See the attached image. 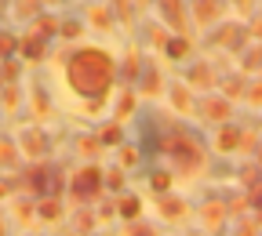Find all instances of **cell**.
Returning <instances> with one entry per match:
<instances>
[{
	"label": "cell",
	"mask_w": 262,
	"mask_h": 236,
	"mask_svg": "<svg viewBox=\"0 0 262 236\" xmlns=\"http://www.w3.org/2000/svg\"><path fill=\"white\" fill-rule=\"evenodd\" d=\"M175 163H179V171H201L204 167V156H201V146H196L193 138H186V134H175V138H160V146Z\"/></svg>",
	"instance_id": "3"
},
{
	"label": "cell",
	"mask_w": 262,
	"mask_h": 236,
	"mask_svg": "<svg viewBox=\"0 0 262 236\" xmlns=\"http://www.w3.org/2000/svg\"><path fill=\"white\" fill-rule=\"evenodd\" d=\"M58 33L66 40H73V37H80L84 33V22H77V18H66V22H58Z\"/></svg>",
	"instance_id": "21"
},
{
	"label": "cell",
	"mask_w": 262,
	"mask_h": 236,
	"mask_svg": "<svg viewBox=\"0 0 262 236\" xmlns=\"http://www.w3.org/2000/svg\"><path fill=\"white\" fill-rule=\"evenodd\" d=\"M106 189V171L98 163H84L80 171L70 178V196L77 200V204H91V200H98Z\"/></svg>",
	"instance_id": "2"
},
{
	"label": "cell",
	"mask_w": 262,
	"mask_h": 236,
	"mask_svg": "<svg viewBox=\"0 0 262 236\" xmlns=\"http://www.w3.org/2000/svg\"><path fill=\"white\" fill-rule=\"evenodd\" d=\"M0 98H4V106H8V109H15V106L22 102V95H18V84H4V87H0Z\"/></svg>",
	"instance_id": "23"
},
{
	"label": "cell",
	"mask_w": 262,
	"mask_h": 236,
	"mask_svg": "<svg viewBox=\"0 0 262 236\" xmlns=\"http://www.w3.org/2000/svg\"><path fill=\"white\" fill-rule=\"evenodd\" d=\"M193 236H204V232H193Z\"/></svg>",
	"instance_id": "36"
},
{
	"label": "cell",
	"mask_w": 262,
	"mask_h": 236,
	"mask_svg": "<svg viewBox=\"0 0 262 236\" xmlns=\"http://www.w3.org/2000/svg\"><path fill=\"white\" fill-rule=\"evenodd\" d=\"M0 236H4V222H0Z\"/></svg>",
	"instance_id": "34"
},
{
	"label": "cell",
	"mask_w": 262,
	"mask_h": 236,
	"mask_svg": "<svg viewBox=\"0 0 262 236\" xmlns=\"http://www.w3.org/2000/svg\"><path fill=\"white\" fill-rule=\"evenodd\" d=\"M51 178H55V171L48 163H33L29 171H22L18 178H11V189L18 185V189H29V193H37V196H44V189L51 185Z\"/></svg>",
	"instance_id": "4"
},
{
	"label": "cell",
	"mask_w": 262,
	"mask_h": 236,
	"mask_svg": "<svg viewBox=\"0 0 262 236\" xmlns=\"http://www.w3.org/2000/svg\"><path fill=\"white\" fill-rule=\"evenodd\" d=\"M62 215H66L62 200H55V196H40V204H37V218H40V222H58Z\"/></svg>",
	"instance_id": "10"
},
{
	"label": "cell",
	"mask_w": 262,
	"mask_h": 236,
	"mask_svg": "<svg viewBox=\"0 0 262 236\" xmlns=\"http://www.w3.org/2000/svg\"><path fill=\"white\" fill-rule=\"evenodd\" d=\"M233 236H262V229H258L255 218H244V222H237V232Z\"/></svg>",
	"instance_id": "24"
},
{
	"label": "cell",
	"mask_w": 262,
	"mask_h": 236,
	"mask_svg": "<svg viewBox=\"0 0 262 236\" xmlns=\"http://www.w3.org/2000/svg\"><path fill=\"white\" fill-rule=\"evenodd\" d=\"M15 51H18V37H15L11 29H0V62L15 58Z\"/></svg>",
	"instance_id": "14"
},
{
	"label": "cell",
	"mask_w": 262,
	"mask_h": 236,
	"mask_svg": "<svg viewBox=\"0 0 262 236\" xmlns=\"http://www.w3.org/2000/svg\"><path fill=\"white\" fill-rule=\"evenodd\" d=\"M33 109H37V113H40V116H44V113H48V109H51V102H48V95H44V91H40V87H33Z\"/></svg>",
	"instance_id": "28"
},
{
	"label": "cell",
	"mask_w": 262,
	"mask_h": 236,
	"mask_svg": "<svg viewBox=\"0 0 262 236\" xmlns=\"http://www.w3.org/2000/svg\"><path fill=\"white\" fill-rule=\"evenodd\" d=\"M18 156H22L18 142H11V138H0V171H11V167L18 163Z\"/></svg>",
	"instance_id": "11"
},
{
	"label": "cell",
	"mask_w": 262,
	"mask_h": 236,
	"mask_svg": "<svg viewBox=\"0 0 262 236\" xmlns=\"http://www.w3.org/2000/svg\"><path fill=\"white\" fill-rule=\"evenodd\" d=\"M11 211H15V218H18V222H29L37 207H29V200H15V204H11Z\"/></svg>",
	"instance_id": "25"
},
{
	"label": "cell",
	"mask_w": 262,
	"mask_h": 236,
	"mask_svg": "<svg viewBox=\"0 0 262 236\" xmlns=\"http://www.w3.org/2000/svg\"><path fill=\"white\" fill-rule=\"evenodd\" d=\"M40 4H44V0H40ZM48 4H55V0H48Z\"/></svg>",
	"instance_id": "35"
},
{
	"label": "cell",
	"mask_w": 262,
	"mask_h": 236,
	"mask_svg": "<svg viewBox=\"0 0 262 236\" xmlns=\"http://www.w3.org/2000/svg\"><path fill=\"white\" fill-rule=\"evenodd\" d=\"M124 236H157V229H153L149 222H142V218H135V222H127V229H124Z\"/></svg>",
	"instance_id": "19"
},
{
	"label": "cell",
	"mask_w": 262,
	"mask_h": 236,
	"mask_svg": "<svg viewBox=\"0 0 262 236\" xmlns=\"http://www.w3.org/2000/svg\"><path fill=\"white\" fill-rule=\"evenodd\" d=\"M98 149H102V142H98V138H84V142H80V153H84L88 160H91V156H95Z\"/></svg>",
	"instance_id": "30"
},
{
	"label": "cell",
	"mask_w": 262,
	"mask_h": 236,
	"mask_svg": "<svg viewBox=\"0 0 262 236\" xmlns=\"http://www.w3.org/2000/svg\"><path fill=\"white\" fill-rule=\"evenodd\" d=\"M8 193H11V182H0V200H4Z\"/></svg>",
	"instance_id": "33"
},
{
	"label": "cell",
	"mask_w": 262,
	"mask_h": 236,
	"mask_svg": "<svg viewBox=\"0 0 262 236\" xmlns=\"http://www.w3.org/2000/svg\"><path fill=\"white\" fill-rule=\"evenodd\" d=\"M201 222H204V232H219V229L226 225L222 200H204V204H201Z\"/></svg>",
	"instance_id": "8"
},
{
	"label": "cell",
	"mask_w": 262,
	"mask_h": 236,
	"mask_svg": "<svg viewBox=\"0 0 262 236\" xmlns=\"http://www.w3.org/2000/svg\"><path fill=\"white\" fill-rule=\"evenodd\" d=\"M29 236H37V232H29Z\"/></svg>",
	"instance_id": "37"
},
{
	"label": "cell",
	"mask_w": 262,
	"mask_h": 236,
	"mask_svg": "<svg viewBox=\"0 0 262 236\" xmlns=\"http://www.w3.org/2000/svg\"><path fill=\"white\" fill-rule=\"evenodd\" d=\"M117 69H113V58L102 48H80L70 65H66V80L80 98H102L113 84Z\"/></svg>",
	"instance_id": "1"
},
{
	"label": "cell",
	"mask_w": 262,
	"mask_h": 236,
	"mask_svg": "<svg viewBox=\"0 0 262 236\" xmlns=\"http://www.w3.org/2000/svg\"><path fill=\"white\" fill-rule=\"evenodd\" d=\"M204 113H208V120H226L229 106H226V102H208V106H204Z\"/></svg>",
	"instance_id": "26"
},
{
	"label": "cell",
	"mask_w": 262,
	"mask_h": 236,
	"mask_svg": "<svg viewBox=\"0 0 262 236\" xmlns=\"http://www.w3.org/2000/svg\"><path fill=\"white\" fill-rule=\"evenodd\" d=\"M149 189H153L157 196L168 193V189H171V171H153V175H149Z\"/></svg>",
	"instance_id": "17"
},
{
	"label": "cell",
	"mask_w": 262,
	"mask_h": 236,
	"mask_svg": "<svg viewBox=\"0 0 262 236\" xmlns=\"http://www.w3.org/2000/svg\"><path fill=\"white\" fill-rule=\"evenodd\" d=\"M127 109H135V95H124L117 106V120H127Z\"/></svg>",
	"instance_id": "29"
},
{
	"label": "cell",
	"mask_w": 262,
	"mask_h": 236,
	"mask_svg": "<svg viewBox=\"0 0 262 236\" xmlns=\"http://www.w3.org/2000/svg\"><path fill=\"white\" fill-rule=\"evenodd\" d=\"M40 8H44L40 0H18V4H15L11 11H15V18H29V22H33V18L40 15Z\"/></svg>",
	"instance_id": "16"
},
{
	"label": "cell",
	"mask_w": 262,
	"mask_h": 236,
	"mask_svg": "<svg viewBox=\"0 0 262 236\" xmlns=\"http://www.w3.org/2000/svg\"><path fill=\"white\" fill-rule=\"evenodd\" d=\"M33 29H37L40 37H48V40H51L55 33H58V18H55V15H44V11H40L37 18H33Z\"/></svg>",
	"instance_id": "13"
},
{
	"label": "cell",
	"mask_w": 262,
	"mask_h": 236,
	"mask_svg": "<svg viewBox=\"0 0 262 236\" xmlns=\"http://www.w3.org/2000/svg\"><path fill=\"white\" fill-rule=\"evenodd\" d=\"M117 215H120L124 222L142 218V196H139V193H124V196L117 200Z\"/></svg>",
	"instance_id": "9"
},
{
	"label": "cell",
	"mask_w": 262,
	"mask_h": 236,
	"mask_svg": "<svg viewBox=\"0 0 262 236\" xmlns=\"http://www.w3.org/2000/svg\"><path fill=\"white\" fill-rule=\"evenodd\" d=\"M139 163V149L135 146H120V167H135Z\"/></svg>",
	"instance_id": "27"
},
{
	"label": "cell",
	"mask_w": 262,
	"mask_h": 236,
	"mask_svg": "<svg viewBox=\"0 0 262 236\" xmlns=\"http://www.w3.org/2000/svg\"><path fill=\"white\" fill-rule=\"evenodd\" d=\"M102 146H117L120 138H124V131H120V120L117 124H106V127H98V134H95Z\"/></svg>",
	"instance_id": "15"
},
{
	"label": "cell",
	"mask_w": 262,
	"mask_h": 236,
	"mask_svg": "<svg viewBox=\"0 0 262 236\" xmlns=\"http://www.w3.org/2000/svg\"><path fill=\"white\" fill-rule=\"evenodd\" d=\"M237 142H241V134H237L233 127H222V134H215V149H219V153H233Z\"/></svg>",
	"instance_id": "12"
},
{
	"label": "cell",
	"mask_w": 262,
	"mask_h": 236,
	"mask_svg": "<svg viewBox=\"0 0 262 236\" xmlns=\"http://www.w3.org/2000/svg\"><path fill=\"white\" fill-rule=\"evenodd\" d=\"M95 222H98V218H91L88 211H80V215H77V225H80V232H91V225H95Z\"/></svg>",
	"instance_id": "32"
},
{
	"label": "cell",
	"mask_w": 262,
	"mask_h": 236,
	"mask_svg": "<svg viewBox=\"0 0 262 236\" xmlns=\"http://www.w3.org/2000/svg\"><path fill=\"white\" fill-rule=\"evenodd\" d=\"M124 185H127V178H124V167H110V171H106V189L120 193Z\"/></svg>",
	"instance_id": "18"
},
{
	"label": "cell",
	"mask_w": 262,
	"mask_h": 236,
	"mask_svg": "<svg viewBox=\"0 0 262 236\" xmlns=\"http://www.w3.org/2000/svg\"><path fill=\"white\" fill-rule=\"evenodd\" d=\"M91 22L95 26H110V11L106 8H91Z\"/></svg>",
	"instance_id": "31"
},
{
	"label": "cell",
	"mask_w": 262,
	"mask_h": 236,
	"mask_svg": "<svg viewBox=\"0 0 262 236\" xmlns=\"http://www.w3.org/2000/svg\"><path fill=\"white\" fill-rule=\"evenodd\" d=\"M157 215L164 218V222H182L186 215H189V204L179 196V193H160V200H157Z\"/></svg>",
	"instance_id": "5"
},
{
	"label": "cell",
	"mask_w": 262,
	"mask_h": 236,
	"mask_svg": "<svg viewBox=\"0 0 262 236\" xmlns=\"http://www.w3.org/2000/svg\"><path fill=\"white\" fill-rule=\"evenodd\" d=\"M95 218L98 222H113L117 218V200H102V204L95 207Z\"/></svg>",
	"instance_id": "22"
},
{
	"label": "cell",
	"mask_w": 262,
	"mask_h": 236,
	"mask_svg": "<svg viewBox=\"0 0 262 236\" xmlns=\"http://www.w3.org/2000/svg\"><path fill=\"white\" fill-rule=\"evenodd\" d=\"M18 149H22L26 156H33V160H40V156L48 153V134H44L40 127H26V131H18Z\"/></svg>",
	"instance_id": "6"
},
{
	"label": "cell",
	"mask_w": 262,
	"mask_h": 236,
	"mask_svg": "<svg viewBox=\"0 0 262 236\" xmlns=\"http://www.w3.org/2000/svg\"><path fill=\"white\" fill-rule=\"evenodd\" d=\"M44 51H48V37H40L37 29H29V33H22V37H18V55H22L26 62H40Z\"/></svg>",
	"instance_id": "7"
},
{
	"label": "cell",
	"mask_w": 262,
	"mask_h": 236,
	"mask_svg": "<svg viewBox=\"0 0 262 236\" xmlns=\"http://www.w3.org/2000/svg\"><path fill=\"white\" fill-rule=\"evenodd\" d=\"M18 73H22V65H18L15 58H4V62H0V77H4L8 84H18Z\"/></svg>",
	"instance_id": "20"
}]
</instances>
